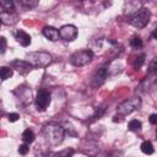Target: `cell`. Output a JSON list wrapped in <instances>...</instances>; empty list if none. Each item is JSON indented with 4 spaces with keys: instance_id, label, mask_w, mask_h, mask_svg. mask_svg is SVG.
<instances>
[{
    "instance_id": "1",
    "label": "cell",
    "mask_w": 157,
    "mask_h": 157,
    "mask_svg": "<svg viewBox=\"0 0 157 157\" xmlns=\"http://www.w3.org/2000/svg\"><path fill=\"white\" fill-rule=\"evenodd\" d=\"M43 135L45 141L52 146H58L63 142L65 136V129L56 123H48L43 126Z\"/></svg>"
},
{
    "instance_id": "2",
    "label": "cell",
    "mask_w": 157,
    "mask_h": 157,
    "mask_svg": "<svg viewBox=\"0 0 157 157\" xmlns=\"http://www.w3.org/2000/svg\"><path fill=\"white\" fill-rule=\"evenodd\" d=\"M26 61L32 67H45L52 63V55L47 52H31L26 54Z\"/></svg>"
},
{
    "instance_id": "3",
    "label": "cell",
    "mask_w": 157,
    "mask_h": 157,
    "mask_svg": "<svg viewBox=\"0 0 157 157\" xmlns=\"http://www.w3.org/2000/svg\"><path fill=\"white\" fill-rule=\"evenodd\" d=\"M151 18V12L146 7H141L136 13H134L130 18H129V23L131 26H134L135 28H144L145 26H147V23L150 22Z\"/></svg>"
},
{
    "instance_id": "4",
    "label": "cell",
    "mask_w": 157,
    "mask_h": 157,
    "mask_svg": "<svg viewBox=\"0 0 157 157\" xmlns=\"http://www.w3.org/2000/svg\"><path fill=\"white\" fill-rule=\"evenodd\" d=\"M93 59V52L91 49H83V50H78L71 54L70 56V63L74 66H85L87 64H90Z\"/></svg>"
},
{
    "instance_id": "5",
    "label": "cell",
    "mask_w": 157,
    "mask_h": 157,
    "mask_svg": "<svg viewBox=\"0 0 157 157\" xmlns=\"http://www.w3.org/2000/svg\"><path fill=\"white\" fill-rule=\"evenodd\" d=\"M140 107H141V99L139 97H132V98H129V99L124 101L123 103H120L117 108V112L120 115H128V114L140 109Z\"/></svg>"
},
{
    "instance_id": "6",
    "label": "cell",
    "mask_w": 157,
    "mask_h": 157,
    "mask_svg": "<svg viewBox=\"0 0 157 157\" xmlns=\"http://www.w3.org/2000/svg\"><path fill=\"white\" fill-rule=\"evenodd\" d=\"M50 102H52V96H50V93L47 90L42 88V90H39L37 92V96H36V107H37V109L39 112H44L49 107Z\"/></svg>"
},
{
    "instance_id": "7",
    "label": "cell",
    "mask_w": 157,
    "mask_h": 157,
    "mask_svg": "<svg viewBox=\"0 0 157 157\" xmlns=\"http://www.w3.org/2000/svg\"><path fill=\"white\" fill-rule=\"evenodd\" d=\"M108 74H109V66H108V65H104V66H101L99 69H97L96 72L93 74L92 78H91V85H92V87L97 88V87L102 86V85L104 83V81H105V78H107V76H108Z\"/></svg>"
},
{
    "instance_id": "8",
    "label": "cell",
    "mask_w": 157,
    "mask_h": 157,
    "mask_svg": "<svg viewBox=\"0 0 157 157\" xmlns=\"http://www.w3.org/2000/svg\"><path fill=\"white\" fill-rule=\"evenodd\" d=\"M60 38L65 42H72L77 37V28L74 25H64L59 29Z\"/></svg>"
},
{
    "instance_id": "9",
    "label": "cell",
    "mask_w": 157,
    "mask_h": 157,
    "mask_svg": "<svg viewBox=\"0 0 157 157\" xmlns=\"http://www.w3.org/2000/svg\"><path fill=\"white\" fill-rule=\"evenodd\" d=\"M17 13L13 10H1L0 11V20L2 25H15L17 22Z\"/></svg>"
},
{
    "instance_id": "10",
    "label": "cell",
    "mask_w": 157,
    "mask_h": 157,
    "mask_svg": "<svg viewBox=\"0 0 157 157\" xmlns=\"http://www.w3.org/2000/svg\"><path fill=\"white\" fill-rule=\"evenodd\" d=\"M10 66L12 67V69H15V70H17L20 74H22V75H25V74H27L28 71H31V69H32V66L26 61V60H13V61H11L10 63Z\"/></svg>"
},
{
    "instance_id": "11",
    "label": "cell",
    "mask_w": 157,
    "mask_h": 157,
    "mask_svg": "<svg viewBox=\"0 0 157 157\" xmlns=\"http://www.w3.org/2000/svg\"><path fill=\"white\" fill-rule=\"evenodd\" d=\"M13 36H15V39L22 47H28L31 44V36L22 29H17L16 32H13Z\"/></svg>"
},
{
    "instance_id": "12",
    "label": "cell",
    "mask_w": 157,
    "mask_h": 157,
    "mask_svg": "<svg viewBox=\"0 0 157 157\" xmlns=\"http://www.w3.org/2000/svg\"><path fill=\"white\" fill-rule=\"evenodd\" d=\"M140 9H141L140 1H128V2H125V6H124V15H128L129 17H131Z\"/></svg>"
},
{
    "instance_id": "13",
    "label": "cell",
    "mask_w": 157,
    "mask_h": 157,
    "mask_svg": "<svg viewBox=\"0 0 157 157\" xmlns=\"http://www.w3.org/2000/svg\"><path fill=\"white\" fill-rule=\"evenodd\" d=\"M155 83H157V74L151 72V75L147 76V77H145L144 81L141 82V85H140V90H141L142 92H145V91L150 90L152 86H155Z\"/></svg>"
},
{
    "instance_id": "14",
    "label": "cell",
    "mask_w": 157,
    "mask_h": 157,
    "mask_svg": "<svg viewBox=\"0 0 157 157\" xmlns=\"http://www.w3.org/2000/svg\"><path fill=\"white\" fill-rule=\"evenodd\" d=\"M43 36H44L47 39L52 40V42H55V40H58V39L60 38L59 31H58L55 27H52V26H45V27L43 28Z\"/></svg>"
},
{
    "instance_id": "15",
    "label": "cell",
    "mask_w": 157,
    "mask_h": 157,
    "mask_svg": "<svg viewBox=\"0 0 157 157\" xmlns=\"http://www.w3.org/2000/svg\"><path fill=\"white\" fill-rule=\"evenodd\" d=\"M34 132L31 130V129H26L25 131H23V134H22V140H23V142L25 144H27V145H29V144H32L33 141H34Z\"/></svg>"
},
{
    "instance_id": "16",
    "label": "cell",
    "mask_w": 157,
    "mask_h": 157,
    "mask_svg": "<svg viewBox=\"0 0 157 157\" xmlns=\"http://www.w3.org/2000/svg\"><path fill=\"white\" fill-rule=\"evenodd\" d=\"M18 5L21 7H23L25 10H32L38 5V1H36V0H20Z\"/></svg>"
},
{
    "instance_id": "17",
    "label": "cell",
    "mask_w": 157,
    "mask_h": 157,
    "mask_svg": "<svg viewBox=\"0 0 157 157\" xmlns=\"http://www.w3.org/2000/svg\"><path fill=\"white\" fill-rule=\"evenodd\" d=\"M13 74V70L11 67H7V66H1L0 67V76H1V81H5L7 78H10Z\"/></svg>"
},
{
    "instance_id": "18",
    "label": "cell",
    "mask_w": 157,
    "mask_h": 157,
    "mask_svg": "<svg viewBox=\"0 0 157 157\" xmlns=\"http://www.w3.org/2000/svg\"><path fill=\"white\" fill-rule=\"evenodd\" d=\"M74 153H75V150L71 148V147H69V148L61 150V151H59V152H55V153H53L52 156H53V157H72Z\"/></svg>"
},
{
    "instance_id": "19",
    "label": "cell",
    "mask_w": 157,
    "mask_h": 157,
    "mask_svg": "<svg viewBox=\"0 0 157 157\" xmlns=\"http://www.w3.org/2000/svg\"><path fill=\"white\" fill-rule=\"evenodd\" d=\"M140 148H141V151H142L145 155H152V153L155 152V148H153V146H152V144H151L150 141H144V142L141 144Z\"/></svg>"
},
{
    "instance_id": "20",
    "label": "cell",
    "mask_w": 157,
    "mask_h": 157,
    "mask_svg": "<svg viewBox=\"0 0 157 157\" xmlns=\"http://www.w3.org/2000/svg\"><path fill=\"white\" fill-rule=\"evenodd\" d=\"M141 128H142V124H141V121L137 120V119H132V120H130L129 124H128V129H129L130 131H140Z\"/></svg>"
},
{
    "instance_id": "21",
    "label": "cell",
    "mask_w": 157,
    "mask_h": 157,
    "mask_svg": "<svg viewBox=\"0 0 157 157\" xmlns=\"http://www.w3.org/2000/svg\"><path fill=\"white\" fill-rule=\"evenodd\" d=\"M130 45H131V48H134V49H140V48H142L144 43H142V39H141L140 37L135 36V37L131 38V40H130Z\"/></svg>"
},
{
    "instance_id": "22",
    "label": "cell",
    "mask_w": 157,
    "mask_h": 157,
    "mask_svg": "<svg viewBox=\"0 0 157 157\" xmlns=\"http://www.w3.org/2000/svg\"><path fill=\"white\" fill-rule=\"evenodd\" d=\"M13 2L10 0H1L0 1V9L1 10H13Z\"/></svg>"
},
{
    "instance_id": "23",
    "label": "cell",
    "mask_w": 157,
    "mask_h": 157,
    "mask_svg": "<svg viewBox=\"0 0 157 157\" xmlns=\"http://www.w3.org/2000/svg\"><path fill=\"white\" fill-rule=\"evenodd\" d=\"M144 63H145V54H141L140 56L135 58V60H134L132 65H134V67H135V69H140V67L142 66V64H144Z\"/></svg>"
},
{
    "instance_id": "24",
    "label": "cell",
    "mask_w": 157,
    "mask_h": 157,
    "mask_svg": "<svg viewBox=\"0 0 157 157\" xmlns=\"http://www.w3.org/2000/svg\"><path fill=\"white\" fill-rule=\"evenodd\" d=\"M148 71L150 72H156L157 71V56L153 58L150 61V64H148Z\"/></svg>"
},
{
    "instance_id": "25",
    "label": "cell",
    "mask_w": 157,
    "mask_h": 157,
    "mask_svg": "<svg viewBox=\"0 0 157 157\" xmlns=\"http://www.w3.org/2000/svg\"><path fill=\"white\" fill-rule=\"evenodd\" d=\"M28 151H29V147H28L27 144H23V145H20V146H18V153H21V155H27Z\"/></svg>"
},
{
    "instance_id": "26",
    "label": "cell",
    "mask_w": 157,
    "mask_h": 157,
    "mask_svg": "<svg viewBox=\"0 0 157 157\" xmlns=\"http://www.w3.org/2000/svg\"><path fill=\"white\" fill-rule=\"evenodd\" d=\"M18 118H20V115H18L17 113H10V114H9V117H7L9 121H11V123L17 121V120H18Z\"/></svg>"
},
{
    "instance_id": "27",
    "label": "cell",
    "mask_w": 157,
    "mask_h": 157,
    "mask_svg": "<svg viewBox=\"0 0 157 157\" xmlns=\"http://www.w3.org/2000/svg\"><path fill=\"white\" fill-rule=\"evenodd\" d=\"M0 42H1V54H4L5 50H6V39H5V37H1Z\"/></svg>"
},
{
    "instance_id": "28",
    "label": "cell",
    "mask_w": 157,
    "mask_h": 157,
    "mask_svg": "<svg viewBox=\"0 0 157 157\" xmlns=\"http://www.w3.org/2000/svg\"><path fill=\"white\" fill-rule=\"evenodd\" d=\"M148 120H150V123L152 125H157V114H151L150 118H148Z\"/></svg>"
},
{
    "instance_id": "29",
    "label": "cell",
    "mask_w": 157,
    "mask_h": 157,
    "mask_svg": "<svg viewBox=\"0 0 157 157\" xmlns=\"http://www.w3.org/2000/svg\"><path fill=\"white\" fill-rule=\"evenodd\" d=\"M103 112H104V108H103V107H99L98 109H96V113H94V118H97V117L99 118V117L103 114Z\"/></svg>"
},
{
    "instance_id": "30",
    "label": "cell",
    "mask_w": 157,
    "mask_h": 157,
    "mask_svg": "<svg viewBox=\"0 0 157 157\" xmlns=\"http://www.w3.org/2000/svg\"><path fill=\"white\" fill-rule=\"evenodd\" d=\"M152 37H153V38L157 40V27H155V29L152 31Z\"/></svg>"
},
{
    "instance_id": "31",
    "label": "cell",
    "mask_w": 157,
    "mask_h": 157,
    "mask_svg": "<svg viewBox=\"0 0 157 157\" xmlns=\"http://www.w3.org/2000/svg\"><path fill=\"white\" fill-rule=\"evenodd\" d=\"M156 136H157V131H156Z\"/></svg>"
}]
</instances>
